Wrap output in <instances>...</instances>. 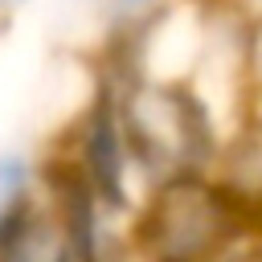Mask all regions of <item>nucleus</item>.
<instances>
[{
	"label": "nucleus",
	"instance_id": "2",
	"mask_svg": "<svg viewBox=\"0 0 262 262\" xmlns=\"http://www.w3.org/2000/svg\"><path fill=\"white\" fill-rule=\"evenodd\" d=\"M229 4H233L250 25H258V20H262V0H229Z\"/></svg>",
	"mask_w": 262,
	"mask_h": 262
},
{
	"label": "nucleus",
	"instance_id": "1",
	"mask_svg": "<svg viewBox=\"0 0 262 262\" xmlns=\"http://www.w3.org/2000/svg\"><path fill=\"white\" fill-rule=\"evenodd\" d=\"M49 196V168L25 147H0V233Z\"/></svg>",
	"mask_w": 262,
	"mask_h": 262
},
{
	"label": "nucleus",
	"instance_id": "3",
	"mask_svg": "<svg viewBox=\"0 0 262 262\" xmlns=\"http://www.w3.org/2000/svg\"><path fill=\"white\" fill-rule=\"evenodd\" d=\"M33 0H0V20H8V16H16V12H25Z\"/></svg>",
	"mask_w": 262,
	"mask_h": 262
}]
</instances>
